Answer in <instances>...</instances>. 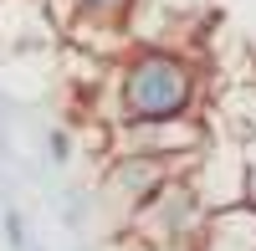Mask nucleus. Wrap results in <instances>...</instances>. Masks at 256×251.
<instances>
[{
	"instance_id": "1",
	"label": "nucleus",
	"mask_w": 256,
	"mask_h": 251,
	"mask_svg": "<svg viewBox=\"0 0 256 251\" xmlns=\"http://www.w3.org/2000/svg\"><path fill=\"white\" fill-rule=\"evenodd\" d=\"M113 128L118 123H169V118H200L205 72L200 62L164 46V41H138L113 62Z\"/></svg>"
},
{
	"instance_id": "2",
	"label": "nucleus",
	"mask_w": 256,
	"mask_h": 251,
	"mask_svg": "<svg viewBox=\"0 0 256 251\" xmlns=\"http://www.w3.org/2000/svg\"><path fill=\"white\" fill-rule=\"evenodd\" d=\"M216 205L205 200L195 170H184L174 180H164L154 195H148L134 220H128V231L144 251H200V236H205V220Z\"/></svg>"
},
{
	"instance_id": "3",
	"label": "nucleus",
	"mask_w": 256,
	"mask_h": 251,
	"mask_svg": "<svg viewBox=\"0 0 256 251\" xmlns=\"http://www.w3.org/2000/svg\"><path fill=\"white\" fill-rule=\"evenodd\" d=\"M52 16L62 20V31H67L77 46H98V56H123L134 46V16L144 0H46Z\"/></svg>"
},
{
	"instance_id": "4",
	"label": "nucleus",
	"mask_w": 256,
	"mask_h": 251,
	"mask_svg": "<svg viewBox=\"0 0 256 251\" xmlns=\"http://www.w3.org/2000/svg\"><path fill=\"white\" fill-rule=\"evenodd\" d=\"M200 159H164V154H113L102 170V200L118 210V220L128 226L134 210L159 190L164 180H174L184 170H195Z\"/></svg>"
},
{
	"instance_id": "5",
	"label": "nucleus",
	"mask_w": 256,
	"mask_h": 251,
	"mask_svg": "<svg viewBox=\"0 0 256 251\" xmlns=\"http://www.w3.org/2000/svg\"><path fill=\"white\" fill-rule=\"evenodd\" d=\"M200 251H256V200L216 205L205 220Z\"/></svg>"
},
{
	"instance_id": "6",
	"label": "nucleus",
	"mask_w": 256,
	"mask_h": 251,
	"mask_svg": "<svg viewBox=\"0 0 256 251\" xmlns=\"http://www.w3.org/2000/svg\"><path fill=\"white\" fill-rule=\"evenodd\" d=\"M46 144H52V159H56V164H67V159H72V134H67V128H52Z\"/></svg>"
}]
</instances>
